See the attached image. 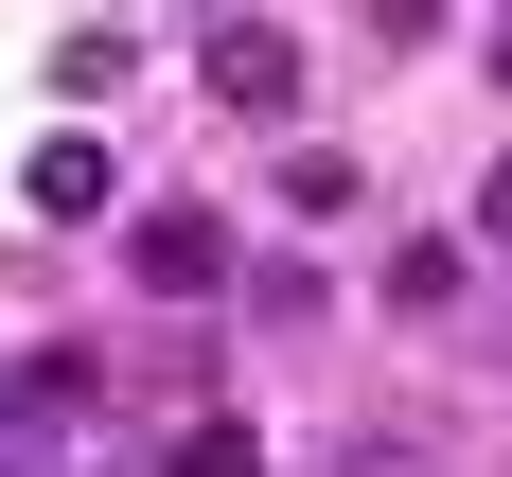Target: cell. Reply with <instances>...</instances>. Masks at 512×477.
Wrapping results in <instances>:
<instances>
[{
	"label": "cell",
	"instance_id": "8992f818",
	"mask_svg": "<svg viewBox=\"0 0 512 477\" xmlns=\"http://www.w3.org/2000/svg\"><path fill=\"white\" fill-rule=\"evenodd\" d=\"M371 36H442V0H371Z\"/></svg>",
	"mask_w": 512,
	"mask_h": 477
},
{
	"label": "cell",
	"instance_id": "7a4b0ae2",
	"mask_svg": "<svg viewBox=\"0 0 512 477\" xmlns=\"http://www.w3.org/2000/svg\"><path fill=\"white\" fill-rule=\"evenodd\" d=\"M124 265H142L159 301H230V230H212L195 195H177V212H142V230H124Z\"/></svg>",
	"mask_w": 512,
	"mask_h": 477
},
{
	"label": "cell",
	"instance_id": "5b68a950",
	"mask_svg": "<svg viewBox=\"0 0 512 477\" xmlns=\"http://www.w3.org/2000/svg\"><path fill=\"white\" fill-rule=\"evenodd\" d=\"M283 212H354V159H336V142H283Z\"/></svg>",
	"mask_w": 512,
	"mask_h": 477
},
{
	"label": "cell",
	"instance_id": "277c9868",
	"mask_svg": "<svg viewBox=\"0 0 512 477\" xmlns=\"http://www.w3.org/2000/svg\"><path fill=\"white\" fill-rule=\"evenodd\" d=\"M177 477H265V442H248L230 407H195V424H177Z\"/></svg>",
	"mask_w": 512,
	"mask_h": 477
},
{
	"label": "cell",
	"instance_id": "3957f363",
	"mask_svg": "<svg viewBox=\"0 0 512 477\" xmlns=\"http://www.w3.org/2000/svg\"><path fill=\"white\" fill-rule=\"evenodd\" d=\"M18 195H36L53 230H89V212H124V177H106V142H89V124H53V142L18 159Z\"/></svg>",
	"mask_w": 512,
	"mask_h": 477
},
{
	"label": "cell",
	"instance_id": "6da1fadb",
	"mask_svg": "<svg viewBox=\"0 0 512 477\" xmlns=\"http://www.w3.org/2000/svg\"><path fill=\"white\" fill-rule=\"evenodd\" d=\"M212 106H248V124H283V106H301V36H283V18H212Z\"/></svg>",
	"mask_w": 512,
	"mask_h": 477
},
{
	"label": "cell",
	"instance_id": "52a82bcc",
	"mask_svg": "<svg viewBox=\"0 0 512 477\" xmlns=\"http://www.w3.org/2000/svg\"><path fill=\"white\" fill-rule=\"evenodd\" d=\"M477 230H495V248H512V159H495V177H477Z\"/></svg>",
	"mask_w": 512,
	"mask_h": 477
},
{
	"label": "cell",
	"instance_id": "ba28073f",
	"mask_svg": "<svg viewBox=\"0 0 512 477\" xmlns=\"http://www.w3.org/2000/svg\"><path fill=\"white\" fill-rule=\"evenodd\" d=\"M495 89H512V18H495Z\"/></svg>",
	"mask_w": 512,
	"mask_h": 477
}]
</instances>
